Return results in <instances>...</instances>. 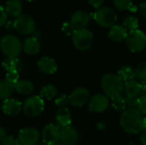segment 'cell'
Returning <instances> with one entry per match:
<instances>
[{"label":"cell","mask_w":146,"mask_h":145,"mask_svg":"<svg viewBox=\"0 0 146 145\" xmlns=\"http://www.w3.org/2000/svg\"><path fill=\"white\" fill-rule=\"evenodd\" d=\"M120 124L127 133L136 134L146 128V116L137 108H128L122 112Z\"/></svg>","instance_id":"1"},{"label":"cell","mask_w":146,"mask_h":145,"mask_svg":"<svg viewBox=\"0 0 146 145\" xmlns=\"http://www.w3.org/2000/svg\"><path fill=\"white\" fill-rule=\"evenodd\" d=\"M101 86L104 95L108 98L113 99L123 91L124 82L117 73H107L101 79Z\"/></svg>","instance_id":"2"},{"label":"cell","mask_w":146,"mask_h":145,"mask_svg":"<svg viewBox=\"0 0 146 145\" xmlns=\"http://www.w3.org/2000/svg\"><path fill=\"white\" fill-rule=\"evenodd\" d=\"M0 49L7 57H18L22 50V44L18 37L6 34L0 39Z\"/></svg>","instance_id":"3"},{"label":"cell","mask_w":146,"mask_h":145,"mask_svg":"<svg viewBox=\"0 0 146 145\" xmlns=\"http://www.w3.org/2000/svg\"><path fill=\"white\" fill-rule=\"evenodd\" d=\"M72 42L77 50L85 51L89 50L92 45L93 35L92 32L86 28L75 29L72 34Z\"/></svg>","instance_id":"4"},{"label":"cell","mask_w":146,"mask_h":145,"mask_svg":"<svg viewBox=\"0 0 146 145\" xmlns=\"http://www.w3.org/2000/svg\"><path fill=\"white\" fill-rule=\"evenodd\" d=\"M91 16L93 17L99 26L104 28L112 27L117 21L115 12L110 7H101L92 15H90V17Z\"/></svg>","instance_id":"5"},{"label":"cell","mask_w":146,"mask_h":145,"mask_svg":"<svg viewBox=\"0 0 146 145\" xmlns=\"http://www.w3.org/2000/svg\"><path fill=\"white\" fill-rule=\"evenodd\" d=\"M126 44L128 50L133 53L144 50L146 47V35L139 29L130 31L126 38Z\"/></svg>","instance_id":"6"},{"label":"cell","mask_w":146,"mask_h":145,"mask_svg":"<svg viewBox=\"0 0 146 145\" xmlns=\"http://www.w3.org/2000/svg\"><path fill=\"white\" fill-rule=\"evenodd\" d=\"M44 109V102L39 96H32L27 97L22 104L24 114L29 118L38 117Z\"/></svg>","instance_id":"7"},{"label":"cell","mask_w":146,"mask_h":145,"mask_svg":"<svg viewBox=\"0 0 146 145\" xmlns=\"http://www.w3.org/2000/svg\"><path fill=\"white\" fill-rule=\"evenodd\" d=\"M14 27L22 35H30L35 31V21L27 14H21L14 21Z\"/></svg>","instance_id":"8"},{"label":"cell","mask_w":146,"mask_h":145,"mask_svg":"<svg viewBox=\"0 0 146 145\" xmlns=\"http://www.w3.org/2000/svg\"><path fill=\"white\" fill-rule=\"evenodd\" d=\"M40 133L38 129L34 127H25L20 130L17 140L20 145H36L38 144Z\"/></svg>","instance_id":"9"},{"label":"cell","mask_w":146,"mask_h":145,"mask_svg":"<svg viewBox=\"0 0 146 145\" xmlns=\"http://www.w3.org/2000/svg\"><path fill=\"white\" fill-rule=\"evenodd\" d=\"M61 128L54 123L48 124L42 131V141L45 145H56L60 142Z\"/></svg>","instance_id":"10"},{"label":"cell","mask_w":146,"mask_h":145,"mask_svg":"<svg viewBox=\"0 0 146 145\" xmlns=\"http://www.w3.org/2000/svg\"><path fill=\"white\" fill-rule=\"evenodd\" d=\"M90 99V92L85 87H78L74 89L68 96V103L75 108H80L88 103Z\"/></svg>","instance_id":"11"},{"label":"cell","mask_w":146,"mask_h":145,"mask_svg":"<svg viewBox=\"0 0 146 145\" xmlns=\"http://www.w3.org/2000/svg\"><path fill=\"white\" fill-rule=\"evenodd\" d=\"M109 106V98L104 94H96L88 101V108L90 111L94 113H103L108 109Z\"/></svg>","instance_id":"12"},{"label":"cell","mask_w":146,"mask_h":145,"mask_svg":"<svg viewBox=\"0 0 146 145\" xmlns=\"http://www.w3.org/2000/svg\"><path fill=\"white\" fill-rule=\"evenodd\" d=\"M79 140V133L77 130L72 126H68L61 128L60 142L65 145H76Z\"/></svg>","instance_id":"13"},{"label":"cell","mask_w":146,"mask_h":145,"mask_svg":"<svg viewBox=\"0 0 146 145\" xmlns=\"http://www.w3.org/2000/svg\"><path fill=\"white\" fill-rule=\"evenodd\" d=\"M90 14L85 10H77L75 11L70 19V23L75 27V29L79 28H86L90 21Z\"/></svg>","instance_id":"14"},{"label":"cell","mask_w":146,"mask_h":145,"mask_svg":"<svg viewBox=\"0 0 146 145\" xmlns=\"http://www.w3.org/2000/svg\"><path fill=\"white\" fill-rule=\"evenodd\" d=\"M3 112L7 115H17L22 110V103L14 98H8L2 104Z\"/></svg>","instance_id":"15"},{"label":"cell","mask_w":146,"mask_h":145,"mask_svg":"<svg viewBox=\"0 0 146 145\" xmlns=\"http://www.w3.org/2000/svg\"><path fill=\"white\" fill-rule=\"evenodd\" d=\"M37 66L38 69L46 74H53L57 71L58 66L56 61L50 56H43L41 57L38 62Z\"/></svg>","instance_id":"16"},{"label":"cell","mask_w":146,"mask_h":145,"mask_svg":"<svg viewBox=\"0 0 146 145\" xmlns=\"http://www.w3.org/2000/svg\"><path fill=\"white\" fill-rule=\"evenodd\" d=\"M22 50L29 56L37 55L41 50L40 42L35 37H29L24 40L22 44Z\"/></svg>","instance_id":"17"},{"label":"cell","mask_w":146,"mask_h":145,"mask_svg":"<svg viewBox=\"0 0 146 145\" xmlns=\"http://www.w3.org/2000/svg\"><path fill=\"white\" fill-rule=\"evenodd\" d=\"M55 119L56 121V125L61 128L70 126L72 122V115L68 108L59 109L55 115Z\"/></svg>","instance_id":"18"},{"label":"cell","mask_w":146,"mask_h":145,"mask_svg":"<svg viewBox=\"0 0 146 145\" xmlns=\"http://www.w3.org/2000/svg\"><path fill=\"white\" fill-rule=\"evenodd\" d=\"M127 33L128 32L122 25H114L112 27H110L108 32V37L114 42H121L126 40Z\"/></svg>","instance_id":"19"},{"label":"cell","mask_w":146,"mask_h":145,"mask_svg":"<svg viewBox=\"0 0 146 145\" xmlns=\"http://www.w3.org/2000/svg\"><path fill=\"white\" fill-rule=\"evenodd\" d=\"M123 91L126 97H138L140 96L141 92V85L138 80L132 79L124 83Z\"/></svg>","instance_id":"20"},{"label":"cell","mask_w":146,"mask_h":145,"mask_svg":"<svg viewBox=\"0 0 146 145\" xmlns=\"http://www.w3.org/2000/svg\"><path fill=\"white\" fill-rule=\"evenodd\" d=\"M22 8L21 0H8L5 5V11L7 15L12 17H17L21 15Z\"/></svg>","instance_id":"21"},{"label":"cell","mask_w":146,"mask_h":145,"mask_svg":"<svg viewBox=\"0 0 146 145\" xmlns=\"http://www.w3.org/2000/svg\"><path fill=\"white\" fill-rule=\"evenodd\" d=\"M14 90L21 95H29L34 90V85L30 80L21 79L14 85Z\"/></svg>","instance_id":"22"},{"label":"cell","mask_w":146,"mask_h":145,"mask_svg":"<svg viewBox=\"0 0 146 145\" xmlns=\"http://www.w3.org/2000/svg\"><path fill=\"white\" fill-rule=\"evenodd\" d=\"M3 68L6 71H18L20 72L22 68L21 61L18 59V57H6L2 62Z\"/></svg>","instance_id":"23"},{"label":"cell","mask_w":146,"mask_h":145,"mask_svg":"<svg viewBox=\"0 0 146 145\" xmlns=\"http://www.w3.org/2000/svg\"><path fill=\"white\" fill-rule=\"evenodd\" d=\"M39 97L44 100H51L55 98L57 95V89L55 85L51 84H48L44 85L39 92Z\"/></svg>","instance_id":"24"},{"label":"cell","mask_w":146,"mask_h":145,"mask_svg":"<svg viewBox=\"0 0 146 145\" xmlns=\"http://www.w3.org/2000/svg\"><path fill=\"white\" fill-rule=\"evenodd\" d=\"M14 91V85L6 80H0V100H6L11 97Z\"/></svg>","instance_id":"25"},{"label":"cell","mask_w":146,"mask_h":145,"mask_svg":"<svg viewBox=\"0 0 146 145\" xmlns=\"http://www.w3.org/2000/svg\"><path fill=\"white\" fill-rule=\"evenodd\" d=\"M117 74L121 77V79L123 80V82H127L132 79H134L135 78V73L134 69L132 67L129 66H124L122 67L117 73Z\"/></svg>","instance_id":"26"},{"label":"cell","mask_w":146,"mask_h":145,"mask_svg":"<svg viewBox=\"0 0 146 145\" xmlns=\"http://www.w3.org/2000/svg\"><path fill=\"white\" fill-rule=\"evenodd\" d=\"M122 26L126 28L127 31L130 32V31H133L138 29L139 26V21L136 17L132 16V15H128L127 16L124 20H123V24Z\"/></svg>","instance_id":"27"},{"label":"cell","mask_w":146,"mask_h":145,"mask_svg":"<svg viewBox=\"0 0 146 145\" xmlns=\"http://www.w3.org/2000/svg\"><path fill=\"white\" fill-rule=\"evenodd\" d=\"M134 73H135V78L140 82H146V62H142L139 64L135 68H134Z\"/></svg>","instance_id":"28"},{"label":"cell","mask_w":146,"mask_h":145,"mask_svg":"<svg viewBox=\"0 0 146 145\" xmlns=\"http://www.w3.org/2000/svg\"><path fill=\"white\" fill-rule=\"evenodd\" d=\"M112 100V107L116 110V111H124L127 109V104L124 99V97H121V95L114 97Z\"/></svg>","instance_id":"29"},{"label":"cell","mask_w":146,"mask_h":145,"mask_svg":"<svg viewBox=\"0 0 146 145\" xmlns=\"http://www.w3.org/2000/svg\"><path fill=\"white\" fill-rule=\"evenodd\" d=\"M115 6L120 10H126L133 4V0H113Z\"/></svg>","instance_id":"30"},{"label":"cell","mask_w":146,"mask_h":145,"mask_svg":"<svg viewBox=\"0 0 146 145\" xmlns=\"http://www.w3.org/2000/svg\"><path fill=\"white\" fill-rule=\"evenodd\" d=\"M5 80L14 85L16 82H18L20 80L19 79V72L18 71H9V72H7Z\"/></svg>","instance_id":"31"},{"label":"cell","mask_w":146,"mask_h":145,"mask_svg":"<svg viewBox=\"0 0 146 145\" xmlns=\"http://www.w3.org/2000/svg\"><path fill=\"white\" fill-rule=\"evenodd\" d=\"M68 103V97L67 95H64V94L61 95L55 99V105L59 109L65 108V106Z\"/></svg>","instance_id":"32"},{"label":"cell","mask_w":146,"mask_h":145,"mask_svg":"<svg viewBox=\"0 0 146 145\" xmlns=\"http://www.w3.org/2000/svg\"><path fill=\"white\" fill-rule=\"evenodd\" d=\"M62 31L63 33L69 36L74 33V32L75 31V27L70 22H64L62 26Z\"/></svg>","instance_id":"33"},{"label":"cell","mask_w":146,"mask_h":145,"mask_svg":"<svg viewBox=\"0 0 146 145\" xmlns=\"http://www.w3.org/2000/svg\"><path fill=\"white\" fill-rule=\"evenodd\" d=\"M137 109L141 111L144 115H146V96H139L138 100Z\"/></svg>","instance_id":"34"},{"label":"cell","mask_w":146,"mask_h":145,"mask_svg":"<svg viewBox=\"0 0 146 145\" xmlns=\"http://www.w3.org/2000/svg\"><path fill=\"white\" fill-rule=\"evenodd\" d=\"M125 102L127 106H128V108H137L138 107V100H139V97H124Z\"/></svg>","instance_id":"35"},{"label":"cell","mask_w":146,"mask_h":145,"mask_svg":"<svg viewBox=\"0 0 146 145\" xmlns=\"http://www.w3.org/2000/svg\"><path fill=\"white\" fill-rule=\"evenodd\" d=\"M1 145H20L17 139L14 138L12 136H6L2 141Z\"/></svg>","instance_id":"36"},{"label":"cell","mask_w":146,"mask_h":145,"mask_svg":"<svg viewBox=\"0 0 146 145\" xmlns=\"http://www.w3.org/2000/svg\"><path fill=\"white\" fill-rule=\"evenodd\" d=\"M7 19H8V15L5 11V9L3 6H0V27L6 25Z\"/></svg>","instance_id":"37"},{"label":"cell","mask_w":146,"mask_h":145,"mask_svg":"<svg viewBox=\"0 0 146 145\" xmlns=\"http://www.w3.org/2000/svg\"><path fill=\"white\" fill-rule=\"evenodd\" d=\"M104 0H88V3L90 5H92L93 8L99 9L103 5Z\"/></svg>","instance_id":"38"},{"label":"cell","mask_w":146,"mask_h":145,"mask_svg":"<svg viewBox=\"0 0 146 145\" xmlns=\"http://www.w3.org/2000/svg\"><path fill=\"white\" fill-rule=\"evenodd\" d=\"M139 9V12L142 15V16H144L145 18H146V1L140 3Z\"/></svg>","instance_id":"39"},{"label":"cell","mask_w":146,"mask_h":145,"mask_svg":"<svg viewBox=\"0 0 146 145\" xmlns=\"http://www.w3.org/2000/svg\"><path fill=\"white\" fill-rule=\"evenodd\" d=\"M140 141H141V144H142L146 145V128H145V129L141 132Z\"/></svg>","instance_id":"40"},{"label":"cell","mask_w":146,"mask_h":145,"mask_svg":"<svg viewBox=\"0 0 146 145\" xmlns=\"http://www.w3.org/2000/svg\"><path fill=\"white\" fill-rule=\"evenodd\" d=\"M141 85V92L140 96H146V82L140 83Z\"/></svg>","instance_id":"41"},{"label":"cell","mask_w":146,"mask_h":145,"mask_svg":"<svg viewBox=\"0 0 146 145\" xmlns=\"http://www.w3.org/2000/svg\"><path fill=\"white\" fill-rule=\"evenodd\" d=\"M6 131L3 127L0 126V141H2L6 137Z\"/></svg>","instance_id":"42"},{"label":"cell","mask_w":146,"mask_h":145,"mask_svg":"<svg viewBox=\"0 0 146 145\" xmlns=\"http://www.w3.org/2000/svg\"><path fill=\"white\" fill-rule=\"evenodd\" d=\"M97 126H98V128L99 130H104V129L106 127V125H105L104 122H98V123L97 124Z\"/></svg>","instance_id":"43"},{"label":"cell","mask_w":146,"mask_h":145,"mask_svg":"<svg viewBox=\"0 0 146 145\" xmlns=\"http://www.w3.org/2000/svg\"><path fill=\"white\" fill-rule=\"evenodd\" d=\"M128 10H130L131 12H137V10H138V7H137V6H135V5H133V4H132V5L130 6V8L128 9Z\"/></svg>","instance_id":"44"},{"label":"cell","mask_w":146,"mask_h":145,"mask_svg":"<svg viewBox=\"0 0 146 145\" xmlns=\"http://www.w3.org/2000/svg\"><path fill=\"white\" fill-rule=\"evenodd\" d=\"M36 145H45V144H44V143L42 142V143H38V144H37Z\"/></svg>","instance_id":"45"},{"label":"cell","mask_w":146,"mask_h":145,"mask_svg":"<svg viewBox=\"0 0 146 145\" xmlns=\"http://www.w3.org/2000/svg\"><path fill=\"white\" fill-rule=\"evenodd\" d=\"M56 145H65V144H62L61 142H59V143H58L57 144H56Z\"/></svg>","instance_id":"46"},{"label":"cell","mask_w":146,"mask_h":145,"mask_svg":"<svg viewBox=\"0 0 146 145\" xmlns=\"http://www.w3.org/2000/svg\"><path fill=\"white\" fill-rule=\"evenodd\" d=\"M26 1H28V2H32V1H34V0H26Z\"/></svg>","instance_id":"47"}]
</instances>
